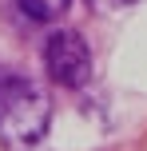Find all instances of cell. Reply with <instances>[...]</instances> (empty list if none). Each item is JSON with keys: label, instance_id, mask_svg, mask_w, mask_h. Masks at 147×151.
I'll return each instance as SVG.
<instances>
[{"label": "cell", "instance_id": "7a4b0ae2", "mask_svg": "<svg viewBox=\"0 0 147 151\" xmlns=\"http://www.w3.org/2000/svg\"><path fill=\"white\" fill-rule=\"evenodd\" d=\"M44 64H48V76L60 88H84L92 80V48L72 28L52 32V40L44 44Z\"/></svg>", "mask_w": 147, "mask_h": 151}, {"label": "cell", "instance_id": "277c9868", "mask_svg": "<svg viewBox=\"0 0 147 151\" xmlns=\"http://www.w3.org/2000/svg\"><path fill=\"white\" fill-rule=\"evenodd\" d=\"M100 8H131V4H139V0H95Z\"/></svg>", "mask_w": 147, "mask_h": 151}, {"label": "cell", "instance_id": "6da1fadb", "mask_svg": "<svg viewBox=\"0 0 147 151\" xmlns=\"http://www.w3.org/2000/svg\"><path fill=\"white\" fill-rule=\"evenodd\" d=\"M48 123H52V99L28 76L0 68V135L8 143L32 147L44 139Z\"/></svg>", "mask_w": 147, "mask_h": 151}, {"label": "cell", "instance_id": "3957f363", "mask_svg": "<svg viewBox=\"0 0 147 151\" xmlns=\"http://www.w3.org/2000/svg\"><path fill=\"white\" fill-rule=\"evenodd\" d=\"M16 4H20V12H24V16H32V20L48 24V20H60L64 8H68L72 0H16Z\"/></svg>", "mask_w": 147, "mask_h": 151}]
</instances>
